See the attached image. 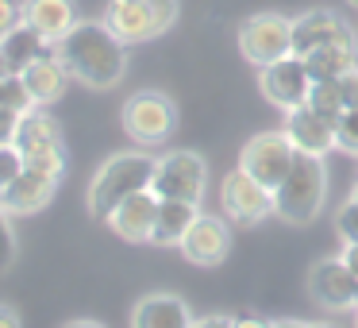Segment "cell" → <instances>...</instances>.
Wrapping results in <instances>:
<instances>
[{
  "mask_svg": "<svg viewBox=\"0 0 358 328\" xmlns=\"http://www.w3.org/2000/svg\"><path fill=\"white\" fill-rule=\"evenodd\" d=\"M55 55L62 58L70 78L89 89H112L127 74V43L104 20H78L55 43Z\"/></svg>",
  "mask_w": 358,
  "mask_h": 328,
  "instance_id": "obj_1",
  "label": "cell"
},
{
  "mask_svg": "<svg viewBox=\"0 0 358 328\" xmlns=\"http://www.w3.org/2000/svg\"><path fill=\"white\" fill-rule=\"evenodd\" d=\"M155 155L147 151H120V155L104 158L101 170L89 182V212L96 220H108V212L116 209L120 201H127L139 189H150V178H155Z\"/></svg>",
  "mask_w": 358,
  "mask_h": 328,
  "instance_id": "obj_2",
  "label": "cell"
},
{
  "mask_svg": "<svg viewBox=\"0 0 358 328\" xmlns=\"http://www.w3.org/2000/svg\"><path fill=\"white\" fill-rule=\"evenodd\" d=\"M327 201V166L316 155H296L289 166L285 182L273 189V217H281L285 224L304 228L320 217Z\"/></svg>",
  "mask_w": 358,
  "mask_h": 328,
  "instance_id": "obj_3",
  "label": "cell"
},
{
  "mask_svg": "<svg viewBox=\"0 0 358 328\" xmlns=\"http://www.w3.org/2000/svg\"><path fill=\"white\" fill-rule=\"evenodd\" d=\"M181 16V0H108L104 4V24L127 43L139 47L158 35H166Z\"/></svg>",
  "mask_w": 358,
  "mask_h": 328,
  "instance_id": "obj_4",
  "label": "cell"
},
{
  "mask_svg": "<svg viewBox=\"0 0 358 328\" xmlns=\"http://www.w3.org/2000/svg\"><path fill=\"white\" fill-rule=\"evenodd\" d=\"M120 124H124L127 139L139 147H158L173 135L178 128V104L173 97H166L162 89H139L124 101L120 109Z\"/></svg>",
  "mask_w": 358,
  "mask_h": 328,
  "instance_id": "obj_5",
  "label": "cell"
},
{
  "mask_svg": "<svg viewBox=\"0 0 358 328\" xmlns=\"http://www.w3.org/2000/svg\"><path fill=\"white\" fill-rule=\"evenodd\" d=\"M150 189H155L162 201L201 205L204 189H208V163H204V155H196V151H166L155 163Z\"/></svg>",
  "mask_w": 358,
  "mask_h": 328,
  "instance_id": "obj_6",
  "label": "cell"
},
{
  "mask_svg": "<svg viewBox=\"0 0 358 328\" xmlns=\"http://www.w3.org/2000/svg\"><path fill=\"white\" fill-rule=\"evenodd\" d=\"M239 55L250 66H270L293 55V20L281 12H255L239 24Z\"/></svg>",
  "mask_w": 358,
  "mask_h": 328,
  "instance_id": "obj_7",
  "label": "cell"
},
{
  "mask_svg": "<svg viewBox=\"0 0 358 328\" xmlns=\"http://www.w3.org/2000/svg\"><path fill=\"white\" fill-rule=\"evenodd\" d=\"M293 158H296V147L289 143L285 132H258L243 143L239 170L250 174L255 182H262L266 189H278L281 182H285Z\"/></svg>",
  "mask_w": 358,
  "mask_h": 328,
  "instance_id": "obj_8",
  "label": "cell"
},
{
  "mask_svg": "<svg viewBox=\"0 0 358 328\" xmlns=\"http://www.w3.org/2000/svg\"><path fill=\"white\" fill-rule=\"evenodd\" d=\"M258 89H262V97L273 109L289 112V109H296V104H308L312 74H308V66H304L301 55H285V58H278V62L258 70Z\"/></svg>",
  "mask_w": 358,
  "mask_h": 328,
  "instance_id": "obj_9",
  "label": "cell"
},
{
  "mask_svg": "<svg viewBox=\"0 0 358 328\" xmlns=\"http://www.w3.org/2000/svg\"><path fill=\"white\" fill-rule=\"evenodd\" d=\"M220 209L235 224H258V220L273 217V189H266L262 182H255L235 166L220 186Z\"/></svg>",
  "mask_w": 358,
  "mask_h": 328,
  "instance_id": "obj_10",
  "label": "cell"
},
{
  "mask_svg": "<svg viewBox=\"0 0 358 328\" xmlns=\"http://www.w3.org/2000/svg\"><path fill=\"white\" fill-rule=\"evenodd\" d=\"M320 47H355V32L335 8H308L293 16V55H312Z\"/></svg>",
  "mask_w": 358,
  "mask_h": 328,
  "instance_id": "obj_11",
  "label": "cell"
},
{
  "mask_svg": "<svg viewBox=\"0 0 358 328\" xmlns=\"http://www.w3.org/2000/svg\"><path fill=\"white\" fill-rule=\"evenodd\" d=\"M308 297L331 313H355L358 309V278L347 271L339 255L320 259L308 271Z\"/></svg>",
  "mask_w": 358,
  "mask_h": 328,
  "instance_id": "obj_12",
  "label": "cell"
},
{
  "mask_svg": "<svg viewBox=\"0 0 358 328\" xmlns=\"http://www.w3.org/2000/svg\"><path fill=\"white\" fill-rule=\"evenodd\" d=\"M281 132L289 135V143L296 147V155L327 158L331 151H339V143H335V120L324 116V112H316L312 104H296V109H289Z\"/></svg>",
  "mask_w": 358,
  "mask_h": 328,
  "instance_id": "obj_13",
  "label": "cell"
},
{
  "mask_svg": "<svg viewBox=\"0 0 358 328\" xmlns=\"http://www.w3.org/2000/svg\"><path fill=\"white\" fill-rule=\"evenodd\" d=\"M178 251L193 266H220L227 259V251H231V228L224 224V217L201 212V217L193 220V228L185 232V240H181Z\"/></svg>",
  "mask_w": 358,
  "mask_h": 328,
  "instance_id": "obj_14",
  "label": "cell"
},
{
  "mask_svg": "<svg viewBox=\"0 0 358 328\" xmlns=\"http://www.w3.org/2000/svg\"><path fill=\"white\" fill-rule=\"evenodd\" d=\"M58 182L62 178H50V174H39L31 166H24V174L12 186L0 189V209L8 212V217H35V212H43L55 201Z\"/></svg>",
  "mask_w": 358,
  "mask_h": 328,
  "instance_id": "obj_15",
  "label": "cell"
},
{
  "mask_svg": "<svg viewBox=\"0 0 358 328\" xmlns=\"http://www.w3.org/2000/svg\"><path fill=\"white\" fill-rule=\"evenodd\" d=\"M155 217H158V193L155 189H139V193H131L127 201H120L116 209L108 212L104 224L127 243H150Z\"/></svg>",
  "mask_w": 358,
  "mask_h": 328,
  "instance_id": "obj_16",
  "label": "cell"
},
{
  "mask_svg": "<svg viewBox=\"0 0 358 328\" xmlns=\"http://www.w3.org/2000/svg\"><path fill=\"white\" fill-rule=\"evenodd\" d=\"M193 320L196 317L185 297L166 294V289L139 297L131 309V328H193Z\"/></svg>",
  "mask_w": 358,
  "mask_h": 328,
  "instance_id": "obj_17",
  "label": "cell"
},
{
  "mask_svg": "<svg viewBox=\"0 0 358 328\" xmlns=\"http://www.w3.org/2000/svg\"><path fill=\"white\" fill-rule=\"evenodd\" d=\"M24 86H27V93H31V101H35V109H50L55 101H62V93H66V86H70V70L62 66V58L55 55V50H47V55H39L31 66H24Z\"/></svg>",
  "mask_w": 358,
  "mask_h": 328,
  "instance_id": "obj_18",
  "label": "cell"
},
{
  "mask_svg": "<svg viewBox=\"0 0 358 328\" xmlns=\"http://www.w3.org/2000/svg\"><path fill=\"white\" fill-rule=\"evenodd\" d=\"M20 12H24V24L31 27V32H39L43 39H50V43H58L81 20L73 0H24Z\"/></svg>",
  "mask_w": 358,
  "mask_h": 328,
  "instance_id": "obj_19",
  "label": "cell"
},
{
  "mask_svg": "<svg viewBox=\"0 0 358 328\" xmlns=\"http://www.w3.org/2000/svg\"><path fill=\"white\" fill-rule=\"evenodd\" d=\"M12 143L20 147V155H24V158L66 147V143H62V124H58L47 109L24 112V116H20V128H16V139H12Z\"/></svg>",
  "mask_w": 358,
  "mask_h": 328,
  "instance_id": "obj_20",
  "label": "cell"
},
{
  "mask_svg": "<svg viewBox=\"0 0 358 328\" xmlns=\"http://www.w3.org/2000/svg\"><path fill=\"white\" fill-rule=\"evenodd\" d=\"M196 217H201V205L162 201V197H158V217H155L150 243H155V247H181V240H185V232L193 228Z\"/></svg>",
  "mask_w": 358,
  "mask_h": 328,
  "instance_id": "obj_21",
  "label": "cell"
},
{
  "mask_svg": "<svg viewBox=\"0 0 358 328\" xmlns=\"http://www.w3.org/2000/svg\"><path fill=\"white\" fill-rule=\"evenodd\" d=\"M0 50H4V62H8V74H24V66H31L39 55L55 50V43L43 39L39 32H31L27 24H20L16 32H8L0 39Z\"/></svg>",
  "mask_w": 358,
  "mask_h": 328,
  "instance_id": "obj_22",
  "label": "cell"
},
{
  "mask_svg": "<svg viewBox=\"0 0 358 328\" xmlns=\"http://www.w3.org/2000/svg\"><path fill=\"white\" fill-rule=\"evenodd\" d=\"M304 66H308L312 81H339L358 66V50L355 47H320L312 55H304Z\"/></svg>",
  "mask_w": 358,
  "mask_h": 328,
  "instance_id": "obj_23",
  "label": "cell"
},
{
  "mask_svg": "<svg viewBox=\"0 0 358 328\" xmlns=\"http://www.w3.org/2000/svg\"><path fill=\"white\" fill-rule=\"evenodd\" d=\"M308 104H312L316 112H324V116H331V120H339L343 112H347L343 93H339V81H312Z\"/></svg>",
  "mask_w": 358,
  "mask_h": 328,
  "instance_id": "obj_24",
  "label": "cell"
},
{
  "mask_svg": "<svg viewBox=\"0 0 358 328\" xmlns=\"http://www.w3.org/2000/svg\"><path fill=\"white\" fill-rule=\"evenodd\" d=\"M0 104L12 109V112H20V116L35 109V101H31V93H27V86H24L20 74H4V78H0Z\"/></svg>",
  "mask_w": 358,
  "mask_h": 328,
  "instance_id": "obj_25",
  "label": "cell"
},
{
  "mask_svg": "<svg viewBox=\"0 0 358 328\" xmlns=\"http://www.w3.org/2000/svg\"><path fill=\"white\" fill-rule=\"evenodd\" d=\"M20 255V243H16V228H12V217L0 209V274H8L12 263Z\"/></svg>",
  "mask_w": 358,
  "mask_h": 328,
  "instance_id": "obj_26",
  "label": "cell"
},
{
  "mask_svg": "<svg viewBox=\"0 0 358 328\" xmlns=\"http://www.w3.org/2000/svg\"><path fill=\"white\" fill-rule=\"evenodd\" d=\"M335 143H339V151L358 158V109H347L335 120Z\"/></svg>",
  "mask_w": 358,
  "mask_h": 328,
  "instance_id": "obj_27",
  "label": "cell"
},
{
  "mask_svg": "<svg viewBox=\"0 0 358 328\" xmlns=\"http://www.w3.org/2000/svg\"><path fill=\"white\" fill-rule=\"evenodd\" d=\"M335 232H339L343 243H358V201L355 197H347L339 205V212H335Z\"/></svg>",
  "mask_w": 358,
  "mask_h": 328,
  "instance_id": "obj_28",
  "label": "cell"
},
{
  "mask_svg": "<svg viewBox=\"0 0 358 328\" xmlns=\"http://www.w3.org/2000/svg\"><path fill=\"white\" fill-rule=\"evenodd\" d=\"M24 174V155H20L16 143H0V189L12 186V182Z\"/></svg>",
  "mask_w": 358,
  "mask_h": 328,
  "instance_id": "obj_29",
  "label": "cell"
},
{
  "mask_svg": "<svg viewBox=\"0 0 358 328\" xmlns=\"http://www.w3.org/2000/svg\"><path fill=\"white\" fill-rule=\"evenodd\" d=\"M24 24V12H20L16 0H0V39L8 32H16V27Z\"/></svg>",
  "mask_w": 358,
  "mask_h": 328,
  "instance_id": "obj_30",
  "label": "cell"
},
{
  "mask_svg": "<svg viewBox=\"0 0 358 328\" xmlns=\"http://www.w3.org/2000/svg\"><path fill=\"white\" fill-rule=\"evenodd\" d=\"M339 93H343V104H347V109H358V66L347 78H339Z\"/></svg>",
  "mask_w": 358,
  "mask_h": 328,
  "instance_id": "obj_31",
  "label": "cell"
},
{
  "mask_svg": "<svg viewBox=\"0 0 358 328\" xmlns=\"http://www.w3.org/2000/svg\"><path fill=\"white\" fill-rule=\"evenodd\" d=\"M16 128H20V112H12V109H4V104H0V143L16 139Z\"/></svg>",
  "mask_w": 358,
  "mask_h": 328,
  "instance_id": "obj_32",
  "label": "cell"
},
{
  "mask_svg": "<svg viewBox=\"0 0 358 328\" xmlns=\"http://www.w3.org/2000/svg\"><path fill=\"white\" fill-rule=\"evenodd\" d=\"M193 328H235V317H227V313H208V317H196Z\"/></svg>",
  "mask_w": 358,
  "mask_h": 328,
  "instance_id": "obj_33",
  "label": "cell"
},
{
  "mask_svg": "<svg viewBox=\"0 0 358 328\" xmlns=\"http://www.w3.org/2000/svg\"><path fill=\"white\" fill-rule=\"evenodd\" d=\"M339 259L347 263V271L358 278V243H343V251H339Z\"/></svg>",
  "mask_w": 358,
  "mask_h": 328,
  "instance_id": "obj_34",
  "label": "cell"
},
{
  "mask_svg": "<svg viewBox=\"0 0 358 328\" xmlns=\"http://www.w3.org/2000/svg\"><path fill=\"white\" fill-rule=\"evenodd\" d=\"M0 328H24V320H20V313L12 309V305L0 301Z\"/></svg>",
  "mask_w": 358,
  "mask_h": 328,
  "instance_id": "obj_35",
  "label": "cell"
},
{
  "mask_svg": "<svg viewBox=\"0 0 358 328\" xmlns=\"http://www.w3.org/2000/svg\"><path fill=\"white\" fill-rule=\"evenodd\" d=\"M235 328H270V320H262V317H235Z\"/></svg>",
  "mask_w": 358,
  "mask_h": 328,
  "instance_id": "obj_36",
  "label": "cell"
},
{
  "mask_svg": "<svg viewBox=\"0 0 358 328\" xmlns=\"http://www.w3.org/2000/svg\"><path fill=\"white\" fill-rule=\"evenodd\" d=\"M270 328H312L308 320H296V317H281V320H270Z\"/></svg>",
  "mask_w": 358,
  "mask_h": 328,
  "instance_id": "obj_37",
  "label": "cell"
},
{
  "mask_svg": "<svg viewBox=\"0 0 358 328\" xmlns=\"http://www.w3.org/2000/svg\"><path fill=\"white\" fill-rule=\"evenodd\" d=\"M62 328H104L101 320H70V324H62Z\"/></svg>",
  "mask_w": 358,
  "mask_h": 328,
  "instance_id": "obj_38",
  "label": "cell"
},
{
  "mask_svg": "<svg viewBox=\"0 0 358 328\" xmlns=\"http://www.w3.org/2000/svg\"><path fill=\"white\" fill-rule=\"evenodd\" d=\"M4 74H8V62H4V50H0V78H4Z\"/></svg>",
  "mask_w": 358,
  "mask_h": 328,
  "instance_id": "obj_39",
  "label": "cell"
},
{
  "mask_svg": "<svg viewBox=\"0 0 358 328\" xmlns=\"http://www.w3.org/2000/svg\"><path fill=\"white\" fill-rule=\"evenodd\" d=\"M350 197H355V201H358V178H355V189H350Z\"/></svg>",
  "mask_w": 358,
  "mask_h": 328,
  "instance_id": "obj_40",
  "label": "cell"
},
{
  "mask_svg": "<svg viewBox=\"0 0 358 328\" xmlns=\"http://www.w3.org/2000/svg\"><path fill=\"white\" fill-rule=\"evenodd\" d=\"M312 328H339V324H312Z\"/></svg>",
  "mask_w": 358,
  "mask_h": 328,
  "instance_id": "obj_41",
  "label": "cell"
},
{
  "mask_svg": "<svg viewBox=\"0 0 358 328\" xmlns=\"http://www.w3.org/2000/svg\"><path fill=\"white\" fill-rule=\"evenodd\" d=\"M355 328H358V309H355Z\"/></svg>",
  "mask_w": 358,
  "mask_h": 328,
  "instance_id": "obj_42",
  "label": "cell"
},
{
  "mask_svg": "<svg viewBox=\"0 0 358 328\" xmlns=\"http://www.w3.org/2000/svg\"><path fill=\"white\" fill-rule=\"evenodd\" d=\"M350 4H355V8H358V0H350Z\"/></svg>",
  "mask_w": 358,
  "mask_h": 328,
  "instance_id": "obj_43",
  "label": "cell"
}]
</instances>
